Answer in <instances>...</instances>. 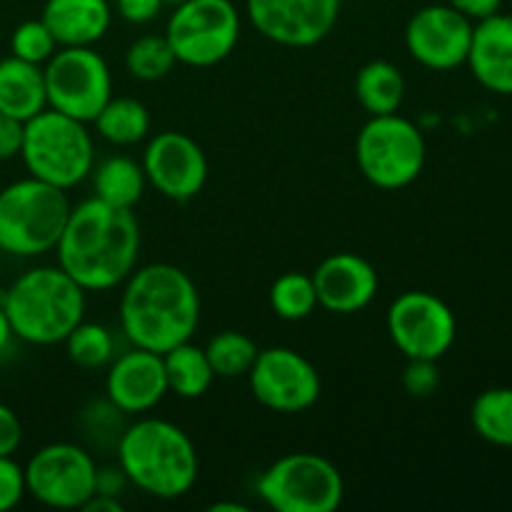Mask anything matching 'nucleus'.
Segmentation results:
<instances>
[{
  "mask_svg": "<svg viewBox=\"0 0 512 512\" xmlns=\"http://www.w3.org/2000/svg\"><path fill=\"white\" fill-rule=\"evenodd\" d=\"M163 365L165 378H168V393H175L183 400H195L205 395L215 380L205 348H198L190 340L163 353Z\"/></svg>",
  "mask_w": 512,
  "mask_h": 512,
  "instance_id": "obj_23",
  "label": "nucleus"
},
{
  "mask_svg": "<svg viewBox=\"0 0 512 512\" xmlns=\"http://www.w3.org/2000/svg\"><path fill=\"white\" fill-rule=\"evenodd\" d=\"M258 495L278 512H335L345 480L335 463L318 453H288L263 470Z\"/></svg>",
  "mask_w": 512,
  "mask_h": 512,
  "instance_id": "obj_8",
  "label": "nucleus"
},
{
  "mask_svg": "<svg viewBox=\"0 0 512 512\" xmlns=\"http://www.w3.org/2000/svg\"><path fill=\"white\" fill-rule=\"evenodd\" d=\"M388 333L408 360H440L455 343L458 323L445 300L428 290H405L388 308Z\"/></svg>",
  "mask_w": 512,
  "mask_h": 512,
  "instance_id": "obj_12",
  "label": "nucleus"
},
{
  "mask_svg": "<svg viewBox=\"0 0 512 512\" xmlns=\"http://www.w3.org/2000/svg\"><path fill=\"white\" fill-rule=\"evenodd\" d=\"M313 275L283 273L270 288V308L283 320H305L318 308Z\"/></svg>",
  "mask_w": 512,
  "mask_h": 512,
  "instance_id": "obj_28",
  "label": "nucleus"
},
{
  "mask_svg": "<svg viewBox=\"0 0 512 512\" xmlns=\"http://www.w3.org/2000/svg\"><path fill=\"white\" fill-rule=\"evenodd\" d=\"M58 265L85 290L100 293L125 283L140 258V225L130 208L100 198L70 208L55 245Z\"/></svg>",
  "mask_w": 512,
  "mask_h": 512,
  "instance_id": "obj_1",
  "label": "nucleus"
},
{
  "mask_svg": "<svg viewBox=\"0 0 512 512\" xmlns=\"http://www.w3.org/2000/svg\"><path fill=\"white\" fill-rule=\"evenodd\" d=\"M128 478L125 473L118 468H98V478H95V493L98 495H108V498H120L128 488Z\"/></svg>",
  "mask_w": 512,
  "mask_h": 512,
  "instance_id": "obj_38",
  "label": "nucleus"
},
{
  "mask_svg": "<svg viewBox=\"0 0 512 512\" xmlns=\"http://www.w3.org/2000/svg\"><path fill=\"white\" fill-rule=\"evenodd\" d=\"M68 358L80 368H103V365L113 363L115 355V340L105 325L100 323H80L68 338L63 340Z\"/></svg>",
  "mask_w": 512,
  "mask_h": 512,
  "instance_id": "obj_30",
  "label": "nucleus"
},
{
  "mask_svg": "<svg viewBox=\"0 0 512 512\" xmlns=\"http://www.w3.org/2000/svg\"><path fill=\"white\" fill-rule=\"evenodd\" d=\"M213 512H220V510H230V512H245V505H238V503H215Z\"/></svg>",
  "mask_w": 512,
  "mask_h": 512,
  "instance_id": "obj_42",
  "label": "nucleus"
},
{
  "mask_svg": "<svg viewBox=\"0 0 512 512\" xmlns=\"http://www.w3.org/2000/svg\"><path fill=\"white\" fill-rule=\"evenodd\" d=\"M123 415L108 398L100 403H90L83 410V428L85 435L93 440L95 445H118L120 433H123Z\"/></svg>",
  "mask_w": 512,
  "mask_h": 512,
  "instance_id": "obj_32",
  "label": "nucleus"
},
{
  "mask_svg": "<svg viewBox=\"0 0 512 512\" xmlns=\"http://www.w3.org/2000/svg\"><path fill=\"white\" fill-rule=\"evenodd\" d=\"M25 488L38 503L55 510H83L95 495L98 465L75 443H50L25 465Z\"/></svg>",
  "mask_w": 512,
  "mask_h": 512,
  "instance_id": "obj_11",
  "label": "nucleus"
},
{
  "mask_svg": "<svg viewBox=\"0 0 512 512\" xmlns=\"http://www.w3.org/2000/svg\"><path fill=\"white\" fill-rule=\"evenodd\" d=\"M448 5L460 10V13H463L465 18L473 20V23H478V20L488 18V15L500 13L503 0H448Z\"/></svg>",
  "mask_w": 512,
  "mask_h": 512,
  "instance_id": "obj_39",
  "label": "nucleus"
},
{
  "mask_svg": "<svg viewBox=\"0 0 512 512\" xmlns=\"http://www.w3.org/2000/svg\"><path fill=\"white\" fill-rule=\"evenodd\" d=\"M10 50H13L15 58L43 65L53 58V53L58 50V43H55L53 33H50L43 20H25V23H20L13 30Z\"/></svg>",
  "mask_w": 512,
  "mask_h": 512,
  "instance_id": "obj_31",
  "label": "nucleus"
},
{
  "mask_svg": "<svg viewBox=\"0 0 512 512\" xmlns=\"http://www.w3.org/2000/svg\"><path fill=\"white\" fill-rule=\"evenodd\" d=\"M473 20L453 5H425L405 25V48L430 70H453L468 60Z\"/></svg>",
  "mask_w": 512,
  "mask_h": 512,
  "instance_id": "obj_15",
  "label": "nucleus"
},
{
  "mask_svg": "<svg viewBox=\"0 0 512 512\" xmlns=\"http://www.w3.org/2000/svg\"><path fill=\"white\" fill-rule=\"evenodd\" d=\"M465 63L483 88L512 95V15L495 13L473 25Z\"/></svg>",
  "mask_w": 512,
  "mask_h": 512,
  "instance_id": "obj_19",
  "label": "nucleus"
},
{
  "mask_svg": "<svg viewBox=\"0 0 512 512\" xmlns=\"http://www.w3.org/2000/svg\"><path fill=\"white\" fill-rule=\"evenodd\" d=\"M23 128L25 123L0 113V160H10L20 155L23 148Z\"/></svg>",
  "mask_w": 512,
  "mask_h": 512,
  "instance_id": "obj_37",
  "label": "nucleus"
},
{
  "mask_svg": "<svg viewBox=\"0 0 512 512\" xmlns=\"http://www.w3.org/2000/svg\"><path fill=\"white\" fill-rule=\"evenodd\" d=\"M165 38L175 60L210 68L228 58L240 40V13L233 0H185L175 5Z\"/></svg>",
  "mask_w": 512,
  "mask_h": 512,
  "instance_id": "obj_9",
  "label": "nucleus"
},
{
  "mask_svg": "<svg viewBox=\"0 0 512 512\" xmlns=\"http://www.w3.org/2000/svg\"><path fill=\"white\" fill-rule=\"evenodd\" d=\"M45 108H48V95H45V75L40 65L15 55L0 60V113L28 123Z\"/></svg>",
  "mask_w": 512,
  "mask_h": 512,
  "instance_id": "obj_21",
  "label": "nucleus"
},
{
  "mask_svg": "<svg viewBox=\"0 0 512 512\" xmlns=\"http://www.w3.org/2000/svg\"><path fill=\"white\" fill-rule=\"evenodd\" d=\"M255 400L275 413H303L320 398V373L293 348L260 350L248 373Z\"/></svg>",
  "mask_w": 512,
  "mask_h": 512,
  "instance_id": "obj_13",
  "label": "nucleus"
},
{
  "mask_svg": "<svg viewBox=\"0 0 512 512\" xmlns=\"http://www.w3.org/2000/svg\"><path fill=\"white\" fill-rule=\"evenodd\" d=\"M355 98L370 115L398 113L405 100V78L398 65L370 60L355 75Z\"/></svg>",
  "mask_w": 512,
  "mask_h": 512,
  "instance_id": "obj_22",
  "label": "nucleus"
},
{
  "mask_svg": "<svg viewBox=\"0 0 512 512\" xmlns=\"http://www.w3.org/2000/svg\"><path fill=\"white\" fill-rule=\"evenodd\" d=\"M40 20L58 48H85L108 33L113 8L108 0H45Z\"/></svg>",
  "mask_w": 512,
  "mask_h": 512,
  "instance_id": "obj_20",
  "label": "nucleus"
},
{
  "mask_svg": "<svg viewBox=\"0 0 512 512\" xmlns=\"http://www.w3.org/2000/svg\"><path fill=\"white\" fill-rule=\"evenodd\" d=\"M13 338H15L13 325H10L8 313H5V308H3V305H0V353H3V350L8 348L10 340H13Z\"/></svg>",
  "mask_w": 512,
  "mask_h": 512,
  "instance_id": "obj_41",
  "label": "nucleus"
},
{
  "mask_svg": "<svg viewBox=\"0 0 512 512\" xmlns=\"http://www.w3.org/2000/svg\"><path fill=\"white\" fill-rule=\"evenodd\" d=\"M85 512H123V503L120 498H108V495L95 493L88 503L83 505Z\"/></svg>",
  "mask_w": 512,
  "mask_h": 512,
  "instance_id": "obj_40",
  "label": "nucleus"
},
{
  "mask_svg": "<svg viewBox=\"0 0 512 512\" xmlns=\"http://www.w3.org/2000/svg\"><path fill=\"white\" fill-rule=\"evenodd\" d=\"M43 75L48 108L80 123H93L95 115L113 98V75L93 45L55 50L45 63Z\"/></svg>",
  "mask_w": 512,
  "mask_h": 512,
  "instance_id": "obj_10",
  "label": "nucleus"
},
{
  "mask_svg": "<svg viewBox=\"0 0 512 512\" xmlns=\"http://www.w3.org/2000/svg\"><path fill=\"white\" fill-rule=\"evenodd\" d=\"M473 428L485 443L512 448V388H490L475 398Z\"/></svg>",
  "mask_w": 512,
  "mask_h": 512,
  "instance_id": "obj_26",
  "label": "nucleus"
},
{
  "mask_svg": "<svg viewBox=\"0 0 512 512\" xmlns=\"http://www.w3.org/2000/svg\"><path fill=\"white\" fill-rule=\"evenodd\" d=\"M70 208L63 188L33 175L15 180L0 190V250L15 258L50 253L63 235Z\"/></svg>",
  "mask_w": 512,
  "mask_h": 512,
  "instance_id": "obj_5",
  "label": "nucleus"
},
{
  "mask_svg": "<svg viewBox=\"0 0 512 512\" xmlns=\"http://www.w3.org/2000/svg\"><path fill=\"white\" fill-rule=\"evenodd\" d=\"M428 145L413 120L398 113L370 115L355 140V160L368 183L383 190L408 188L423 173Z\"/></svg>",
  "mask_w": 512,
  "mask_h": 512,
  "instance_id": "obj_7",
  "label": "nucleus"
},
{
  "mask_svg": "<svg viewBox=\"0 0 512 512\" xmlns=\"http://www.w3.org/2000/svg\"><path fill=\"white\" fill-rule=\"evenodd\" d=\"M198 325V288L178 265H145L125 280L120 295V330L133 348L163 355L193 338Z\"/></svg>",
  "mask_w": 512,
  "mask_h": 512,
  "instance_id": "obj_2",
  "label": "nucleus"
},
{
  "mask_svg": "<svg viewBox=\"0 0 512 512\" xmlns=\"http://www.w3.org/2000/svg\"><path fill=\"white\" fill-rule=\"evenodd\" d=\"M168 393L163 355L133 348L113 360L105 375V398L125 415L153 410Z\"/></svg>",
  "mask_w": 512,
  "mask_h": 512,
  "instance_id": "obj_17",
  "label": "nucleus"
},
{
  "mask_svg": "<svg viewBox=\"0 0 512 512\" xmlns=\"http://www.w3.org/2000/svg\"><path fill=\"white\" fill-rule=\"evenodd\" d=\"M15 338L30 345H58L85 320V290L60 265L30 268L0 290Z\"/></svg>",
  "mask_w": 512,
  "mask_h": 512,
  "instance_id": "obj_4",
  "label": "nucleus"
},
{
  "mask_svg": "<svg viewBox=\"0 0 512 512\" xmlns=\"http://www.w3.org/2000/svg\"><path fill=\"white\" fill-rule=\"evenodd\" d=\"M95 185V198H100L103 203L115 205V208H130L143 198L145 178L143 165L135 163L128 155H113V158L103 160V163L95 168L93 175Z\"/></svg>",
  "mask_w": 512,
  "mask_h": 512,
  "instance_id": "obj_24",
  "label": "nucleus"
},
{
  "mask_svg": "<svg viewBox=\"0 0 512 512\" xmlns=\"http://www.w3.org/2000/svg\"><path fill=\"white\" fill-rule=\"evenodd\" d=\"M175 60L173 48H170L165 35H143L135 40L125 53V68L133 78L153 83V80L165 78L173 70Z\"/></svg>",
  "mask_w": 512,
  "mask_h": 512,
  "instance_id": "obj_29",
  "label": "nucleus"
},
{
  "mask_svg": "<svg viewBox=\"0 0 512 512\" xmlns=\"http://www.w3.org/2000/svg\"><path fill=\"white\" fill-rule=\"evenodd\" d=\"M258 345L250 335L238 333V330H223L213 335L205 345V355L210 360L215 378H240L248 375L258 358Z\"/></svg>",
  "mask_w": 512,
  "mask_h": 512,
  "instance_id": "obj_27",
  "label": "nucleus"
},
{
  "mask_svg": "<svg viewBox=\"0 0 512 512\" xmlns=\"http://www.w3.org/2000/svg\"><path fill=\"white\" fill-rule=\"evenodd\" d=\"M20 158L33 178L70 190L93 173V138L85 123L45 108L25 123Z\"/></svg>",
  "mask_w": 512,
  "mask_h": 512,
  "instance_id": "obj_6",
  "label": "nucleus"
},
{
  "mask_svg": "<svg viewBox=\"0 0 512 512\" xmlns=\"http://www.w3.org/2000/svg\"><path fill=\"white\" fill-rule=\"evenodd\" d=\"M93 123L100 138L113 145H135L150 133L148 108L135 98H110Z\"/></svg>",
  "mask_w": 512,
  "mask_h": 512,
  "instance_id": "obj_25",
  "label": "nucleus"
},
{
  "mask_svg": "<svg viewBox=\"0 0 512 512\" xmlns=\"http://www.w3.org/2000/svg\"><path fill=\"white\" fill-rule=\"evenodd\" d=\"M115 455L128 483L153 498H183L198 480L193 440L170 420L140 418L125 425Z\"/></svg>",
  "mask_w": 512,
  "mask_h": 512,
  "instance_id": "obj_3",
  "label": "nucleus"
},
{
  "mask_svg": "<svg viewBox=\"0 0 512 512\" xmlns=\"http://www.w3.org/2000/svg\"><path fill=\"white\" fill-rule=\"evenodd\" d=\"M25 488V470L13 460V455H0V512L13 510L20 505Z\"/></svg>",
  "mask_w": 512,
  "mask_h": 512,
  "instance_id": "obj_34",
  "label": "nucleus"
},
{
  "mask_svg": "<svg viewBox=\"0 0 512 512\" xmlns=\"http://www.w3.org/2000/svg\"><path fill=\"white\" fill-rule=\"evenodd\" d=\"M180 3H185V0H163V5H173V8Z\"/></svg>",
  "mask_w": 512,
  "mask_h": 512,
  "instance_id": "obj_43",
  "label": "nucleus"
},
{
  "mask_svg": "<svg viewBox=\"0 0 512 512\" xmlns=\"http://www.w3.org/2000/svg\"><path fill=\"white\" fill-rule=\"evenodd\" d=\"M245 13L263 38L285 48H310L333 33L340 0H245Z\"/></svg>",
  "mask_w": 512,
  "mask_h": 512,
  "instance_id": "obj_14",
  "label": "nucleus"
},
{
  "mask_svg": "<svg viewBox=\"0 0 512 512\" xmlns=\"http://www.w3.org/2000/svg\"><path fill=\"white\" fill-rule=\"evenodd\" d=\"M318 303L330 313L350 315L368 308L378 293V273L355 253H333L313 273Z\"/></svg>",
  "mask_w": 512,
  "mask_h": 512,
  "instance_id": "obj_18",
  "label": "nucleus"
},
{
  "mask_svg": "<svg viewBox=\"0 0 512 512\" xmlns=\"http://www.w3.org/2000/svg\"><path fill=\"white\" fill-rule=\"evenodd\" d=\"M115 8H118V15L123 20L143 25L158 18L160 8H163V0H115Z\"/></svg>",
  "mask_w": 512,
  "mask_h": 512,
  "instance_id": "obj_36",
  "label": "nucleus"
},
{
  "mask_svg": "<svg viewBox=\"0 0 512 512\" xmlns=\"http://www.w3.org/2000/svg\"><path fill=\"white\" fill-rule=\"evenodd\" d=\"M20 443H23V425L8 405L0 403V455H13Z\"/></svg>",
  "mask_w": 512,
  "mask_h": 512,
  "instance_id": "obj_35",
  "label": "nucleus"
},
{
  "mask_svg": "<svg viewBox=\"0 0 512 512\" xmlns=\"http://www.w3.org/2000/svg\"><path fill=\"white\" fill-rule=\"evenodd\" d=\"M438 385V360H408L403 370V388L410 398H430Z\"/></svg>",
  "mask_w": 512,
  "mask_h": 512,
  "instance_id": "obj_33",
  "label": "nucleus"
},
{
  "mask_svg": "<svg viewBox=\"0 0 512 512\" xmlns=\"http://www.w3.org/2000/svg\"><path fill=\"white\" fill-rule=\"evenodd\" d=\"M140 165L148 183L175 203L195 198L208 180V158L203 148L178 130H163L155 135L145 148Z\"/></svg>",
  "mask_w": 512,
  "mask_h": 512,
  "instance_id": "obj_16",
  "label": "nucleus"
}]
</instances>
